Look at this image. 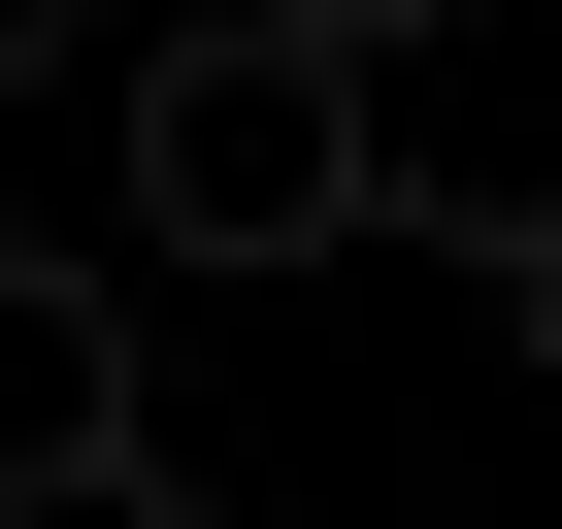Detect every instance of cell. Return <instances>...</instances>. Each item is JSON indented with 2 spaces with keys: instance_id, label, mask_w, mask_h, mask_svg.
<instances>
[{
  "instance_id": "cell-1",
  "label": "cell",
  "mask_w": 562,
  "mask_h": 529,
  "mask_svg": "<svg viewBox=\"0 0 562 529\" xmlns=\"http://www.w3.org/2000/svg\"><path fill=\"white\" fill-rule=\"evenodd\" d=\"M133 232H166V264H331V232H364V34L166 0V34H133Z\"/></svg>"
},
{
  "instance_id": "cell-2",
  "label": "cell",
  "mask_w": 562,
  "mask_h": 529,
  "mask_svg": "<svg viewBox=\"0 0 562 529\" xmlns=\"http://www.w3.org/2000/svg\"><path fill=\"white\" fill-rule=\"evenodd\" d=\"M0 496H133V299L0 232Z\"/></svg>"
},
{
  "instance_id": "cell-3",
  "label": "cell",
  "mask_w": 562,
  "mask_h": 529,
  "mask_svg": "<svg viewBox=\"0 0 562 529\" xmlns=\"http://www.w3.org/2000/svg\"><path fill=\"white\" fill-rule=\"evenodd\" d=\"M299 34H430V0H299Z\"/></svg>"
},
{
  "instance_id": "cell-4",
  "label": "cell",
  "mask_w": 562,
  "mask_h": 529,
  "mask_svg": "<svg viewBox=\"0 0 562 529\" xmlns=\"http://www.w3.org/2000/svg\"><path fill=\"white\" fill-rule=\"evenodd\" d=\"M0 67H34V0H0Z\"/></svg>"
}]
</instances>
